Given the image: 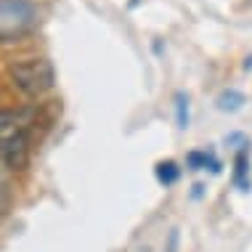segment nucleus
Masks as SVG:
<instances>
[{
	"label": "nucleus",
	"mask_w": 252,
	"mask_h": 252,
	"mask_svg": "<svg viewBox=\"0 0 252 252\" xmlns=\"http://www.w3.org/2000/svg\"><path fill=\"white\" fill-rule=\"evenodd\" d=\"M35 109H0V165L22 173L30 165Z\"/></svg>",
	"instance_id": "obj_1"
},
{
	"label": "nucleus",
	"mask_w": 252,
	"mask_h": 252,
	"mask_svg": "<svg viewBox=\"0 0 252 252\" xmlns=\"http://www.w3.org/2000/svg\"><path fill=\"white\" fill-rule=\"evenodd\" d=\"M11 83L30 98H37L48 93L56 85V69L48 59H22L11 64Z\"/></svg>",
	"instance_id": "obj_2"
},
{
	"label": "nucleus",
	"mask_w": 252,
	"mask_h": 252,
	"mask_svg": "<svg viewBox=\"0 0 252 252\" xmlns=\"http://www.w3.org/2000/svg\"><path fill=\"white\" fill-rule=\"evenodd\" d=\"M35 24L37 8L32 0H0V43L30 35Z\"/></svg>",
	"instance_id": "obj_3"
},
{
	"label": "nucleus",
	"mask_w": 252,
	"mask_h": 252,
	"mask_svg": "<svg viewBox=\"0 0 252 252\" xmlns=\"http://www.w3.org/2000/svg\"><path fill=\"white\" fill-rule=\"evenodd\" d=\"M250 159H247V149H242L239 154H236L234 159V183L236 189H242V191H247L250 189Z\"/></svg>",
	"instance_id": "obj_4"
},
{
	"label": "nucleus",
	"mask_w": 252,
	"mask_h": 252,
	"mask_svg": "<svg viewBox=\"0 0 252 252\" xmlns=\"http://www.w3.org/2000/svg\"><path fill=\"white\" fill-rule=\"evenodd\" d=\"M186 165L191 167V170H204V167H210L213 173H218L220 170V165H218V159L213 154H207V152H189L186 157Z\"/></svg>",
	"instance_id": "obj_5"
},
{
	"label": "nucleus",
	"mask_w": 252,
	"mask_h": 252,
	"mask_svg": "<svg viewBox=\"0 0 252 252\" xmlns=\"http://www.w3.org/2000/svg\"><path fill=\"white\" fill-rule=\"evenodd\" d=\"M181 178V167L175 165L173 159H167V162H159L157 165V181L162 183V186H173L175 181Z\"/></svg>",
	"instance_id": "obj_6"
},
{
	"label": "nucleus",
	"mask_w": 252,
	"mask_h": 252,
	"mask_svg": "<svg viewBox=\"0 0 252 252\" xmlns=\"http://www.w3.org/2000/svg\"><path fill=\"white\" fill-rule=\"evenodd\" d=\"M242 104H244V96L236 93V91H226V93H220V98H218V106H220L223 112H236Z\"/></svg>",
	"instance_id": "obj_7"
},
{
	"label": "nucleus",
	"mask_w": 252,
	"mask_h": 252,
	"mask_svg": "<svg viewBox=\"0 0 252 252\" xmlns=\"http://www.w3.org/2000/svg\"><path fill=\"white\" fill-rule=\"evenodd\" d=\"M175 117H178V127L186 130L189 127V98L183 96V93L175 96Z\"/></svg>",
	"instance_id": "obj_8"
},
{
	"label": "nucleus",
	"mask_w": 252,
	"mask_h": 252,
	"mask_svg": "<svg viewBox=\"0 0 252 252\" xmlns=\"http://www.w3.org/2000/svg\"><path fill=\"white\" fill-rule=\"evenodd\" d=\"M8 202H11V186H8V178L3 175V170H0V218L8 210Z\"/></svg>",
	"instance_id": "obj_9"
},
{
	"label": "nucleus",
	"mask_w": 252,
	"mask_h": 252,
	"mask_svg": "<svg viewBox=\"0 0 252 252\" xmlns=\"http://www.w3.org/2000/svg\"><path fill=\"white\" fill-rule=\"evenodd\" d=\"M244 69H252V56H247V61H244Z\"/></svg>",
	"instance_id": "obj_10"
}]
</instances>
